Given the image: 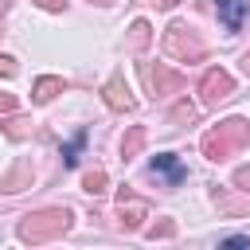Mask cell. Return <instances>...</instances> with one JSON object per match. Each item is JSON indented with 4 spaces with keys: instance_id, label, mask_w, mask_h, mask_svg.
<instances>
[{
    "instance_id": "6da1fadb",
    "label": "cell",
    "mask_w": 250,
    "mask_h": 250,
    "mask_svg": "<svg viewBox=\"0 0 250 250\" xmlns=\"http://www.w3.org/2000/svg\"><path fill=\"white\" fill-rule=\"evenodd\" d=\"M250 145V121L246 117H227V121H219V125H211L207 133H203V141H199V148H203V156L207 160H230L238 148H246Z\"/></svg>"
},
{
    "instance_id": "7a4b0ae2",
    "label": "cell",
    "mask_w": 250,
    "mask_h": 250,
    "mask_svg": "<svg viewBox=\"0 0 250 250\" xmlns=\"http://www.w3.org/2000/svg\"><path fill=\"white\" fill-rule=\"evenodd\" d=\"M70 223H74L70 207H39V211H31V215H23V219H20L16 234H20V242L39 246V242L62 238V234L70 230Z\"/></svg>"
},
{
    "instance_id": "3957f363",
    "label": "cell",
    "mask_w": 250,
    "mask_h": 250,
    "mask_svg": "<svg viewBox=\"0 0 250 250\" xmlns=\"http://www.w3.org/2000/svg\"><path fill=\"white\" fill-rule=\"evenodd\" d=\"M164 55L168 59H176V62H199L203 55H207V43L199 39V31L195 27H188V23H168V31H164Z\"/></svg>"
},
{
    "instance_id": "277c9868",
    "label": "cell",
    "mask_w": 250,
    "mask_h": 250,
    "mask_svg": "<svg viewBox=\"0 0 250 250\" xmlns=\"http://www.w3.org/2000/svg\"><path fill=\"white\" fill-rule=\"evenodd\" d=\"M234 94V78L223 70V66H211L203 78H199V102L207 105V109H215L219 102H227Z\"/></svg>"
},
{
    "instance_id": "5b68a950",
    "label": "cell",
    "mask_w": 250,
    "mask_h": 250,
    "mask_svg": "<svg viewBox=\"0 0 250 250\" xmlns=\"http://www.w3.org/2000/svg\"><path fill=\"white\" fill-rule=\"evenodd\" d=\"M145 219H148V203L133 199V191L121 188V191H117V227H121V230H141Z\"/></svg>"
},
{
    "instance_id": "8992f818",
    "label": "cell",
    "mask_w": 250,
    "mask_h": 250,
    "mask_svg": "<svg viewBox=\"0 0 250 250\" xmlns=\"http://www.w3.org/2000/svg\"><path fill=\"white\" fill-rule=\"evenodd\" d=\"M145 78H148L152 98H164V94H180V90H184V74H180V70H172V66H164V62L145 66Z\"/></svg>"
},
{
    "instance_id": "52a82bcc",
    "label": "cell",
    "mask_w": 250,
    "mask_h": 250,
    "mask_svg": "<svg viewBox=\"0 0 250 250\" xmlns=\"http://www.w3.org/2000/svg\"><path fill=\"white\" fill-rule=\"evenodd\" d=\"M148 172H152V176H164V180H168V188H180V184L188 180V168L180 164V156H176V152H156V156L148 160Z\"/></svg>"
},
{
    "instance_id": "ba28073f",
    "label": "cell",
    "mask_w": 250,
    "mask_h": 250,
    "mask_svg": "<svg viewBox=\"0 0 250 250\" xmlns=\"http://www.w3.org/2000/svg\"><path fill=\"white\" fill-rule=\"evenodd\" d=\"M102 94H105V105H109V109H117V113L137 109V98L129 94V86H125V78H121V74H113V78L102 86Z\"/></svg>"
},
{
    "instance_id": "9c48e42d",
    "label": "cell",
    "mask_w": 250,
    "mask_h": 250,
    "mask_svg": "<svg viewBox=\"0 0 250 250\" xmlns=\"http://www.w3.org/2000/svg\"><path fill=\"white\" fill-rule=\"evenodd\" d=\"M215 207L227 219H242V215H250V191L234 195V188H215Z\"/></svg>"
},
{
    "instance_id": "30bf717a",
    "label": "cell",
    "mask_w": 250,
    "mask_h": 250,
    "mask_svg": "<svg viewBox=\"0 0 250 250\" xmlns=\"http://www.w3.org/2000/svg\"><path fill=\"white\" fill-rule=\"evenodd\" d=\"M23 188H31V160H16L8 172H4V180H0V191H8V195H16V191H23Z\"/></svg>"
},
{
    "instance_id": "8fae6325",
    "label": "cell",
    "mask_w": 250,
    "mask_h": 250,
    "mask_svg": "<svg viewBox=\"0 0 250 250\" xmlns=\"http://www.w3.org/2000/svg\"><path fill=\"white\" fill-rule=\"evenodd\" d=\"M215 12H219V20H223V27L234 35V31H242V20H246V0H215Z\"/></svg>"
},
{
    "instance_id": "7c38bea8",
    "label": "cell",
    "mask_w": 250,
    "mask_h": 250,
    "mask_svg": "<svg viewBox=\"0 0 250 250\" xmlns=\"http://www.w3.org/2000/svg\"><path fill=\"white\" fill-rule=\"evenodd\" d=\"M145 141H148V129H145V125H129V129H125V137H121V160L141 156Z\"/></svg>"
},
{
    "instance_id": "4fadbf2b",
    "label": "cell",
    "mask_w": 250,
    "mask_h": 250,
    "mask_svg": "<svg viewBox=\"0 0 250 250\" xmlns=\"http://www.w3.org/2000/svg\"><path fill=\"white\" fill-rule=\"evenodd\" d=\"M62 90H66V82H62L59 74H43V78L31 86V98H35V102H51V98L62 94Z\"/></svg>"
},
{
    "instance_id": "5bb4252c",
    "label": "cell",
    "mask_w": 250,
    "mask_h": 250,
    "mask_svg": "<svg viewBox=\"0 0 250 250\" xmlns=\"http://www.w3.org/2000/svg\"><path fill=\"white\" fill-rule=\"evenodd\" d=\"M148 43H152V27H148V20H133V23H129V51L141 55Z\"/></svg>"
},
{
    "instance_id": "9a60e30c",
    "label": "cell",
    "mask_w": 250,
    "mask_h": 250,
    "mask_svg": "<svg viewBox=\"0 0 250 250\" xmlns=\"http://www.w3.org/2000/svg\"><path fill=\"white\" fill-rule=\"evenodd\" d=\"M0 133L12 141H23V137H31V117H4L0 113Z\"/></svg>"
},
{
    "instance_id": "2e32d148",
    "label": "cell",
    "mask_w": 250,
    "mask_h": 250,
    "mask_svg": "<svg viewBox=\"0 0 250 250\" xmlns=\"http://www.w3.org/2000/svg\"><path fill=\"white\" fill-rule=\"evenodd\" d=\"M82 148H86V129H78L70 137V145H62V168H74L78 156H82Z\"/></svg>"
},
{
    "instance_id": "e0dca14e",
    "label": "cell",
    "mask_w": 250,
    "mask_h": 250,
    "mask_svg": "<svg viewBox=\"0 0 250 250\" xmlns=\"http://www.w3.org/2000/svg\"><path fill=\"white\" fill-rule=\"evenodd\" d=\"M109 188V176H105V168H90L86 176H82V191H90V195H102Z\"/></svg>"
},
{
    "instance_id": "ac0fdd59",
    "label": "cell",
    "mask_w": 250,
    "mask_h": 250,
    "mask_svg": "<svg viewBox=\"0 0 250 250\" xmlns=\"http://www.w3.org/2000/svg\"><path fill=\"white\" fill-rule=\"evenodd\" d=\"M195 113H199V109H195L188 98H180V102L168 109V121H172V125H184V121H195Z\"/></svg>"
},
{
    "instance_id": "d6986e66",
    "label": "cell",
    "mask_w": 250,
    "mask_h": 250,
    "mask_svg": "<svg viewBox=\"0 0 250 250\" xmlns=\"http://www.w3.org/2000/svg\"><path fill=\"white\" fill-rule=\"evenodd\" d=\"M172 234H176V223H172V219H156V223L145 227V238H152V242H156V238H172Z\"/></svg>"
},
{
    "instance_id": "ffe728a7",
    "label": "cell",
    "mask_w": 250,
    "mask_h": 250,
    "mask_svg": "<svg viewBox=\"0 0 250 250\" xmlns=\"http://www.w3.org/2000/svg\"><path fill=\"white\" fill-rule=\"evenodd\" d=\"M234 184H238V191H250V164L234 168Z\"/></svg>"
},
{
    "instance_id": "44dd1931",
    "label": "cell",
    "mask_w": 250,
    "mask_h": 250,
    "mask_svg": "<svg viewBox=\"0 0 250 250\" xmlns=\"http://www.w3.org/2000/svg\"><path fill=\"white\" fill-rule=\"evenodd\" d=\"M16 70H20V66H16V59H12V55H0V74H4V78H12Z\"/></svg>"
},
{
    "instance_id": "7402d4cb",
    "label": "cell",
    "mask_w": 250,
    "mask_h": 250,
    "mask_svg": "<svg viewBox=\"0 0 250 250\" xmlns=\"http://www.w3.org/2000/svg\"><path fill=\"white\" fill-rule=\"evenodd\" d=\"M20 102H16V94H8V90H0V113H12Z\"/></svg>"
},
{
    "instance_id": "603a6c76",
    "label": "cell",
    "mask_w": 250,
    "mask_h": 250,
    "mask_svg": "<svg viewBox=\"0 0 250 250\" xmlns=\"http://www.w3.org/2000/svg\"><path fill=\"white\" fill-rule=\"evenodd\" d=\"M219 246H250V234H230V238H223Z\"/></svg>"
},
{
    "instance_id": "cb8c5ba5",
    "label": "cell",
    "mask_w": 250,
    "mask_h": 250,
    "mask_svg": "<svg viewBox=\"0 0 250 250\" xmlns=\"http://www.w3.org/2000/svg\"><path fill=\"white\" fill-rule=\"evenodd\" d=\"M35 4H39L43 12H62V8H66V0H35Z\"/></svg>"
},
{
    "instance_id": "d4e9b609",
    "label": "cell",
    "mask_w": 250,
    "mask_h": 250,
    "mask_svg": "<svg viewBox=\"0 0 250 250\" xmlns=\"http://www.w3.org/2000/svg\"><path fill=\"white\" fill-rule=\"evenodd\" d=\"M145 4H152V8H176L180 0H145Z\"/></svg>"
},
{
    "instance_id": "484cf974",
    "label": "cell",
    "mask_w": 250,
    "mask_h": 250,
    "mask_svg": "<svg viewBox=\"0 0 250 250\" xmlns=\"http://www.w3.org/2000/svg\"><path fill=\"white\" fill-rule=\"evenodd\" d=\"M242 70H246V74H250V51H246V55H242Z\"/></svg>"
},
{
    "instance_id": "4316f807",
    "label": "cell",
    "mask_w": 250,
    "mask_h": 250,
    "mask_svg": "<svg viewBox=\"0 0 250 250\" xmlns=\"http://www.w3.org/2000/svg\"><path fill=\"white\" fill-rule=\"evenodd\" d=\"M90 4H109V0H90Z\"/></svg>"
}]
</instances>
